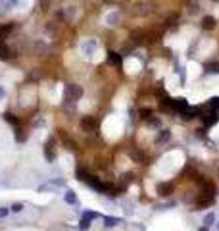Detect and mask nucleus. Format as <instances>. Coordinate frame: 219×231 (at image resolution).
Segmentation results:
<instances>
[{
	"label": "nucleus",
	"mask_w": 219,
	"mask_h": 231,
	"mask_svg": "<svg viewBox=\"0 0 219 231\" xmlns=\"http://www.w3.org/2000/svg\"><path fill=\"white\" fill-rule=\"evenodd\" d=\"M104 2H112V0H104Z\"/></svg>",
	"instance_id": "39448f33"
},
{
	"label": "nucleus",
	"mask_w": 219,
	"mask_h": 231,
	"mask_svg": "<svg viewBox=\"0 0 219 231\" xmlns=\"http://www.w3.org/2000/svg\"><path fill=\"white\" fill-rule=\"evenodd\" d=\"M40 6H42V10H48V0H40Z\"/></svg>",
	"instance_id": "20e7f679"
},
{
	"label": "nucleus",
	"mask_w": 219,
	"mask_h": 231,
	"mask_svg": "<svg viewBox=\"0 0 219 231\" xmlns=\"http://www.w3.org/2000/svg\"><path fill=\"white\" fill-rule=\"evenodd\" d=\"M110 60H112V64H119V62H121V60H119V56H117V54H113V52L110 54Z\"/></svg>",
	"instance_id": "7ed1b4c3"
},
{
	"label": "nucleus",
	"mask_w": 219,
	"mask_h": 231,
	"mask_svg": "<svg viewBox=\"0 0 219 231\" xmlns=\"http://www.w3.org/2000/svg\"><path fill=\"white\" fill-rule=\"evenodd\" d=\"M215 25V19L213 18H204V29H211Z\"/></svg>",
	"instance_id": "f257e3e1"
},
{
	"label": "nucleus",
	"mask_w": 219,
	"mask_h": 231,
	"mask_svg": "<svg viewBox=\"0 0 219 231\" xmlns=\"http://www.w3.org/2000/svg\"><path fill=\"white\" fill-rule=\"evenodd\" d=\"M10 29H12L10 25H8V27H0V39H2L4 35H8V33H10Z\"/></svg>",
	"instance_id": "f03ea898"
}]
</instances>
